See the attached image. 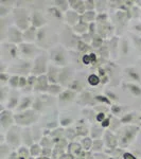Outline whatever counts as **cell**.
<instances>
[{
    "label": "cell",
    "instance_id": "7",
    "mask_svg": "<svg viewBox=\"0 0 141 159\" xmlns=\"http://www.w3.org/2000/svg\"><path fill=\"white\" fill-rule=\"evenodd\" d=\"M73 99V93L70 90H66L64 92H61V94L60 96L61 101H70Z\"/></svg>",
    "mask_w": 141,
    "mask_h": 159
},
{
    "label": "cell",
    "instance_id": "17",
    "mask_svg": "<svg viewBox=\"0 0 141 159\" xmlns=\"http://www.w3.org/2000/svg\"><path fill=\"white\" fill-rule=\"evenodd\" d=\"M111 110H112V112H114V114H118V111H120V107L117 106V105H114Z\"/></svg>",
    "mask_w": 141,
    "mask_h": 159
},
{
    "label": "cell",
    "instance_id": "8",
    "mask_svg": "<svg viewBox=\"0 0 141 159\" xmlns=\"http://www.w3.org/2000/svg\"><path fill=\"white\" fill-rule=\"evenodd\" d=\"M49 12H50V14H52L53 16L56 17V18H61L63 17V15H61V10L58 9V7H52V9H49Z\"/></svg>",
    "mask_w": 141,
    "mask_h": 159
},
{
    "label": "cell",
    "instance_id": "10",
    "mask_svg": "<svg viewBox=\"0 0 141 159\" xmlns=\"http://www.w3.org/2000/svg\"><path fill=\"white\" fill-rule=\"evenodd\" d=\"M31 103V100L30 98H25L24 100H22V102H21V104L19 105V109H25V108H27L28 107V105H29Z\"/></svg>",
    "mask_w": 141,
    "mask_h": 159
},
{
    "label": "cell",
    "instance_id": "6",
    "mask_svg": "<svg viewBox=\"0 0 141 159\" xmlns=\"http://www.w3.org/2000/svg\"><path fill=\"white\" fill-rule=\"evenodd\" d=\"M87 81H88L89 85L98 86L100 84V82H101V79H100L97 74H90V75L88 76V79H87Z\"/></svg>",
    "mask_w": 141,
    "mask_h": 159
},
{
    "label": "cell",
    "instance_id": "3",
    "mask_svg": "<svg viewBox=\"0 0 141 159\" xmlns=\"http://www.w3.org/2000/svg\"><path fill=\"white\" fill-rule=\"evenodd\" d=\"M20 50H21V52L24 53V54L28 56L33 55L36 52V48L32 45H29V43H27V45H21L20 46Z\"/></svg>",
    "mask_w": 141,
    "mask_h": 159
},
{
    "label": "cell",
    "instance_id": "16",
    "mask_svg": "<svg viewBox=\"0 0 141 159\" xmlns=\"http://www.w3.org/2000/svg\"><path fill=\"white\" fill-rule=\"evenodd\" d=\"M124 159H136V157H134L130 153H126L124 154Z\"/></svg>",
    "mask_w": 141,
    "mask_h": 159
},
{
    "label": "cell",
    "instance_id": "5",
    "mask_svg": "<svg viewBox=\"0 0 141 159\" xmlns=\"http://www.w3.org/2000/svg\"><path fill=\"white\" fill-rule=\"evenodd\" d=\"M126 87H127V89H129V90L134 94V96H136V97L141 96V88L139 86L136 85V84L129 83V84H126Z\"/></svg>",
    "mask_w": 141,
    "mask_h": 159
},
{
    "label": "cell",
    "instance_id": "12",
    "mask_svg": "<svg viewBox=\"0 0 141 159\" xmlns=\"http://www.w3.org/2000/svg\"><path fill=\"white\" fill-rule=\"evenodd\" d=\"M82 61H83L84 65H89V64L91 63L90 55H89V54H84L83 57H82Z\"/></svg>",
    "mask_w": 141,
    "mask_h": 159
},
{
    "label": "cell",
    "instance_id": "14",
    "mask_svg": "<svg viewBox=\"0 0 141 159\" xmlns=\"http://www.w3.org/2000/svg\"><path fill=\"white\" fill-rule=\"evenodd\" d=\"M106 93H107V97H109V100L111 99V100H115V101H116V100H118L117 94H115L112 91H111V92H109V91H107Z\"/></svg>",
    "mask_w": 141,
    "mask_h": 159
},
{
    "label": "cell",
    "instance_id": "18",
    "mask_svg": "<svg viewBox=\"0 0 141 159\" xmlns=\"http://www.w3.org/2000/svg\"><path fill=\"white\" fill-rule=\"evenodd\" d=\"M109 122H111V121H109V119H105L104 121L102 122V126H103V127H107L109 125Z\"/></svg>",
    "mask_w": 141,
    "mask_h": 159
},
{
    "label": "cell",
    "instance_id": "4",
    "mask_svg": "<svg viewBox=\"0 0 141 159\" xmlns=\"http://www.w3.org/2000/svg\"><path fill=\"white\" fill-rule=\"evenodd\" d=\"M125 73H126V75L129 76L130 80H132V81H135V82H139L140 81V76H139V73L137 72V70H136L135 68H127L126 70H125Z\"/></svg>",
    "mask_w": 141,
    "mask_h": 159
},
{
    "label": "cell",
    "instance_id": "11",
    "mask_svg": "<svg viewBox=\"0 0 141 159\" xmlns=\"http://www.w3.org/2000/svg\"><path fill=\"white\" fill-rule=\"evenodd\" d=\"M17 101H18V98H16V97H12L11 100H10V102L7 103V107H10V108L15 107L17 105Z\"/></svg>",
    "mask_w": 141,
    "mask_h": 159
},
{
    "label": "cell",
    "instance_id": "1",
    "mask_svg": "<svg viewBox=\"0 0 141 159\" xmlns=\"http://www.w3.org/2000/svg\"><path fill=\"white\" fill-rule=\"evenodd\" d=\"M51 58H52L53 63L57 66H65L66 65V55L65 51L63 48L57 47L54 48L51 52Z\"/></svg>",
    "mask_w": 141,
    "mask_h": 159
},
{
    "label": "cell",
    "instance_id": "15",
    "mask_svg": "<svg viewBox=\"0 0 141 159\" xmlns=\"http://www.w3.org/2000/svg\"><path fill=\"white\" fill-rule=\"evenodd\" d=\"M97 119H98V121H102V122H103V121H104V119H105V115L103 114V112H101V114H99V115H98Z\"/></svg>",
    "mask_w": 141,
    "mask_h": 159
},
{
    "label": "cell",
    "instance_id": "13",
    "mask_svg": "<svg viewBox=\"0 0 141 159\" xmlns=\"http://www.w3.org/2000/svg\"><path fill=\"white\" fill-rule=\"evenodd\" d=\"M122 50H123V54H126L129 52V43L126 40H123L122 43Z\"/></svg>",
    "mask_w": 141,
    "mask_h": 159
},
{
    "label": "cell",
    "instance_id": "9",
    "mask_svg": "<svg viewBox=\"0 0 141 159\" xmlns=\"http://www.w3.org/2000/svg\"><path fill=\"white\" fill-rule=\"evenodd\" d=\"M19 79L18 76H16V75H14V76H12L11 79H10V81H9V83H10V85H11L13 88H15V87H17V85H19Z\"/></svg>",
    "mask_w": 141,
    "mask_h": 159
},
{
    "label": "cell",
    "instance_id": "19",
    "mask_svg": "<svg viewBox=\"0 0 141 159\" xmlns=\"http://www.w3.org/2000/svg\"><path fill=\"white\" fill-rule=\"evenodd\" d=\"M90 58H91V61H97V55L94 53H90Z\"/></svg>",
    "mask_w": 141,
    "mask_h": 159
},
{
    "label": "cell",
    "instance_id": "2",
    "mask_svg": "<svg viewBox=\"0 0 141 159\" xmlns=\"http://www.w3.org/2000/svg\"><path fill=\"white\" fill-rule=\"evenodd\" d=\"M32 24L34 27H42L46 25V19L40 15L39 12H33L32 14Z\"/></svg>",
    "mask_w": 141,
    "mask_h": 159
}]
</instances>
